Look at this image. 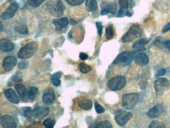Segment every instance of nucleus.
Instances as JSON below:
<instances>
[{"mask_svg":"<svg viewBox=\"0 0 170 128\" xmlns=\"http://www.w3.org/2000/svg\"><path fill=\"white\" fill-rule=\"evenodd\" d=\"M79 57H80L81 60L85 61V60H86V59L88 58V55L86 54H85V53H81V54H79Z\"/></svg>","mask_w":170,"mask_h":128,"instance_id":"obj_40","label":"nucleus"},{"mask_svg":"<svg viewBox=\"0 0 170 128\" xmlns=\"http://www.w3.org/2000/svg\"><path fill=\"white\" fill-rule=\"evenodd\" d=\"M78 68H79V70H80L81 72H82V73H84V74L90 72V71L92 70V68L90 67V65H85V64H84V63L80 64L79 66H78Z\"/></svg>","mask_w":170,"mask_h":128,"instance_id":"obj_29","label":"nucleus"},{"mask_svg":"<svg viewBox=\"0 0 170 128\" xmlns=\"http://www.w3.org/2000/svg\"><path fill=\"white\" fill-rule=\"evenodd\" d=\"M143 35V30L137 25H133L130 28L129 30L122 37V42L123 43H129L134 40L135 39L140 37Z\"/></svg>","mask_w":170,"mask_h":128,"instance_id":"obj_4","label":"nucleus"},{"mask_svg":"<svg viewBox=\"0 0 170 128\" xmlns=\"http://www.w3.org/2000/svg\"><path fill=\"white\" fill-rule=\"evenodd\" d=\"M166 73V69H164V68H161L160 70H158V72H157V73H156V76L157 77H158V76H163V75H165Z\"/></svg>","mask_w":170,"mask_h":128,"instance_id":"obj_39","label":"nucleus"},{"mask_svg":"<svg viewBox=\"0 0 170 128\" xmlns=\"http://www.w3.org/2000/svg\"><path fill=\"white\" fill-rule=\"evenodd\" d=\"M165 46H166L167 49H169L170 50V40H168V41H166V42H165Z\"/></svg>","mask_w":170,"mask_h":128,"instance_id":"obj_42","label":"nucleus"},{"mask_svg":"<svg viewBox=\"0 0 170 128\" xmlns=\"http://www.w3.org/2000/svg\"><path fill=\"white\" fill-rule=\"evenodd\" d=\"M119 6H120V9L119 11L117 14L118 17H122L128 14V8H129V2L128 0H119Z\"/></svg>","mask_w":170,"mask_h":128,"instance_id":"obj_18","label":"nucleus"},{"mask_svg":"<svg viewBox=\"0 0 170 128\" xmlns=\"http://www.w3.org/2000/svg\"><path fill=\"white\" fill-rule=\"evenodd\" d=\"M149 127L150 128H165L166 127V125L161 123L160 121H158V120H155L150 123V124L149 125Z\"/></svg>","mask_w":170,"mask_h":128,"instance_id":"obj_30","label":"nucleus"},{"mask_svg":"<svg viewBox=\"0 0 170 128\" xmlns=\"http://www.w3.org/2000/svg\"><path fill=\"white\" fill-rule=\"evenodd\" d=\"M31 112V108L30 107H24L20 109V113L21 115H23L24 116L29 117L30 114Z\"/></svg>","mask_w":170,"mask_h":128,"instance_id":"obj_32","label":"nucleus"},{"mask_svg":"<svg viewBox=\"0 0 170 128\" xmlns=\"http://www.w3.org/2000/svg\"><path fill=\"white\" fill-rule=\"evenodd\" d=\"M148 42H149V40L147 39H141L137 41V42L133 44L132 48L134 49H136V50H137V51L144 50V49H145L144 47H145V45L148 43Z\"/></svg>","mask_w":170,"mask_h":128,"instance_id":"obj_22","label":"nucleus"},{"mask_svg":"<svg viewBox=\"0 0 170 128\" xmlns=\"http://www.w3.org/2000/svg\"><path fill=\"white\" fill-rule=\"evenodd\" d=\"M38 49V44L35 42H31L27 43V45L23 47L18 51L17 57L19 58L25 60V59L31 58L34 54H35L36 50Z\"/></svg>","mask_w":170,"mask_h":128,"instance_id":"obj_1","label":"nucleus"},{"mask_svg":"<svg viewBox=\"0 0 170 128\" xmlns=\"http://www.w3.org/2000/svg\"><path fill=\"white\" fill-rule=\"evenodd\" d=\"M117 9H118V7H117L116 2H112V3H110L108 6H107L104 9H102L101 14V15H107L108 13L115 14L117 12Z\"/></svg>","mask_w":170,"mask_h":128,"instance_id":"obj_21","label":"nucleus"},{"mask_svg":"<svg viewBox=\"0 0 170 128\" xmlns=\"http://www.w3.org/2000/svg\"><path fill=\"white\" fill-rule=\"evenodd\" d=\"M15 89L17 90V93L18 94V96L21 100H25L26 97H27V89L23 84H17L15 86Z\"/></svg>","mask_w":170,"mask_h":128,"instance_id":"obj_20","label":"nucleus"},{"mask_svg":"<svg viewBox=\"0 0 170 128\" xmlns=\"http://www.w3.org/2000/svg\"><path fill=\"white\" fill-rule=\"evenodd\" d=\"M106 36L108 38H112L114 36V28L111 25H110L106 28Z\"/></svg>","mask_w":170,"mask_h":128,"instance_id":"obj_34","label":"nucleus"},{"mask_svg":"<svg viewBox=\"0 0 170 128\" xmlns=\"http://www.w3.org/2000/svg\"><path fill=\"white\" fill-rule=\"evenodd\" d=\"M126 79L124 76H119L110 79L108 82V87L111 90H120L125 87Z\"/></svg>","mask_w":170,"mask_h":128,"instance_id":"obj_6","label":"nucleus"},{"mask_svg":"<svg viewBox=\"0 0 170 128\" xmlns=\"http://www.w3.org/2000/svg\"><path fill=\"white\" fill-rule=\"evenodd\" d=\"M49 113V108L45 107H36L34 108L33 111H31L29 116V119H32L34 121H39L41 119H44Z\"/></svg>","mask_w":170,"mask_h":128,"instance_id":"obj_5","label":"nucleus"},{"mask_svg":"<svg viewBox=\"0 0 170 128\" xmlns=\"http://www.w3.org/2000/svg\"><path fill=\"white\" fill-rule=\"evenodd\" d=\"M170 87L169 81L165 78H159L155 82V89L158 95H163L166 90H167Z\"/></svg>","mask_w":170,"mask_h":128,"instance_id":"obj_9","label":"nucleus"},{"mask_svg":"<svg viewBox=\"0 0 170 128\" xmlns=\"http://www.w3.org/2000/svg\"><path fill=\"white\" fill-rule=\"evenodd\" d=\"M61 75H62V73L61 72H57L52 75L51 82L55 87H59V86L61 85V79H60V78H61Z\"/></svg>","mask_w":170,"mask_h":128,"instance_id":"obj_25","label":"nucleus"},{"mask_svg":"<svg viewBox=\"0 0 170 128\" xmlns=\"http://www.w3.org/2000/svg\"><path fill=\"white\" fill-rule=\"evenodd\" d=\"M85 7L88 11L93 12L97 9V3L96 0H85Z\"/></svg>","mask_w":170,"mask_h":128,"instance_id":"obj_24","label":"nucleus"},{"mask_svg":"<svg viewBox=\"0 0 170 128\" xmlns=\"http://www.w3.org/2000/svg\"><path fill=\"white\" fill-rule=\"evenodd\" d=\"M45 0H27V3L32 7H39Z\"/></svg>","mask_w":170,"mask_h":128,"instance_id":"obj_31","label":"nucleus"},{"mask_svg":"<svg viewBox=\"0 0 170 128\" xmlns=\"http://www.w3.org/2000/svg\"><path fill=\"white\" fill-rule=\"evenodd\" d=\"M55 98H56V96H55V93L53 90L49 89V90H46L44 94H43V101L46 105H51L55 101Z\"/></svg>","mask_w":170,"mask_h":128,"instance_id":"obj_14","label":"nucleus"},{"mask_svg":"<svg viewBox=\"0 0 170 128\" xmlns=\"http://www.w3.org/2000/svg\"><path fill=\"white\" fill-rule=\"evenodd\" d=\"M139 100V95L136 93H132V94H126L122 96V106L123 108L128 110H131L134 108L138 102Z\"/></svg>","mask_w":170,"mask_h":128,"instance_id":"obj_3","label":"nucleus"},{"mask_svg":"<svg viewBox=\"0 0 170 128\" xmlns=\"http://www.w3.org/2000/svg\"><path fill=\"white\" fill-rule=\"evenodd\" d=\"M0 48L3 52H10L14 49V44L7 39H2L0 41Z\"/></svg>","mask_w":170,"mask_h":128,"instance_id":"obj_17","label":"nucleus"},{"mask_svg":"<svg viewBox=\"0 0 170 128\" xmlns=\"http://www.w3.org/2000/svg\"><path fill=\"white\" fill-rule=\"evenodd\" d=\"M67 3L72 6V7H76V6H79V5L82 4L85 0H66Z\"/></svg>","mask_w":170,"mask_h":128,"instance_id":"obj_33","label":"nucleus"},{"mask_svg":"<svg viewBox=\"0 0 170 128\" xmlns=\"http://www.w3.org/2000/svg\"><path fill=\"white\" fill-rule=\"evenodd\" d=\"M137 53L136 52H124L122 54H119L116 59L114 61V65H121L122 67L130 65L132 60L134 59Z\"/></svg>","mask_w":170,"mask_h":128,"instance_id":"obj_2","label":"nucleus"},{"mask_svg":"<svg viewBox=\"0 0 170 128\" xmlns=\"http://www.w3.org/2000/svg\"><path fill=\"white\" fill-rule=\"evenodd\" d=\"M78 105L79 106V108H82L84 110H90L92 108L93 103L90 99H81L78 101Z\"/></svg>","mask_w":170,"mask_h":128,"instance_id":"obj_23","label":"nucleus"},{"mask_svg":"<svg viewBox=\"0 0 170 128\" xmlns=\"http://www.w3.org/2000/svg\"><path fill=\"white\" fill-rule=\"evenodd\" d=\"M95 109H96V112L98 113V114H101L103 112H105V109L103 108V106H101L98 102H96L95 103Z\"/></svg>","mask_w":170,"mask_h":128,"instance_id":"obj_36","label":"nucleus"},{"mask_svg":"<svg viewBox=\"0 0 170 128\" xmlns=\"http://www.w3.org/2000/svg\"><path fill=\"white\" fill-rule=\"evenodd\" d=\"M1 125L4 128H15L17 127V124L15 122V119L11 116L4 115L1 116L0 119Z\"/></svg>","mask_w":170,"mask_h":128,"instance_id":"obj_11","label":"nucleus"},{"mask_svg":"<svg viewBox=\"0 0 170 128\" xmlns=\"http://www.w3.org/2000/svg\"><path fill=\"white\" fill-rule=\"evenodd\" d=\"M170 30V23L167 24V25L163 28V29H162V33H166V32H169Z\"/></svg>","mask_w":170,"mask_h":128,"instance_id":"obj_41","label":"nucleus"},{"mask_svg":"<svg viewBox=\"0 0 170 128\" xmlns=\"http://www.w3.org/2000/svg\"><path fill=\"white\" fill-rule=\"evenodd\" d=\"M18 10V4L17 2H14L9 5V7L7 8L3 14H2V20H9L10 18L14 17V15L17 14Z\"/></svg>","mask_w":170,"mask_h":128,"instance_id":"obj_10","label":"nucleus"},{"mask_svg":"<svg viewBox=\"0 0 170 128\" xmlns=\"http://www.w3.org/2000/svg\"><path fill=\"white\" fill-rule=\"evenodd\" d=\"M53 24L56 27V29L57 31H61L62 29H64L68 25V19L67 17L59 18V19H55L53 20Z\"/></svg>","mask_w":170,"mask_h":128,"instance_id":"obj_16","label":"nucleus"},{"mask_svg":"<svg viewBox=\"0 0 170 128\" xmlns=\"http://www.w3.org/2000/svg\"><path fill=\"white\" fill-rule=\"evenodd\" d=\"M165 111H166L165 106L162 105H157L148 111V115L150 119H155L160 116Z\"/></svg>","mask_w":170,"mask_h":128,"instance_id":"obj_13","label":"nucleus"},{"mask_svg":"<svg viewBox=\"0 0 170 128\" xmlns=\"http://www.w3.org/2000/svg\"><path fill=\"white\" fill-rule=\"evenodd\" d=\"M43 124H44V125H45L46 127L53 128L54 127L55 122H54L52 119H45V120H44V122H43Z\"/></svg>","mask_w":170,"mask_h":128,"instance_id":"obj_35","label":"nucleus"},{"mask_svg":"<svg viewBox=\"0 0 170 128\" xmlns=\"http://www.w3.org/2000/svg\"><path fill=\"white\" fill-rule=\"evenodd\" d=\"M134 61L136 64L140 66H144V65H148L149 62V59L147 54L144 53H139V54H136L134 57Z\"/></svg>","mask_w":170,"mask_h":128,"instance_id":"obj_19","label":"nucleus"},{"mask_svg":"<svg viewBox=\"0 0 170 128\" xmlns=\"http://www.w3.org/2000/svg\"><path fill=\"white\" fill-rule=\"evenodd\" d=\"M65 7L61 0H56L48 6L49 13L55 17H61L63 15Z\"/></svg>","mask_w":170,"mask_h":128,"instance_id":"obj_7","label":"nucleus"},{"mask_svg":"<svg viewBox=\"0 0 170 128\" xmlns=\"http://www.w3.org/2000/svg\"><path fill=\"white\" fill-rule=\"evenodd\" d=\"M4 95L7 97V99L9 101H10L13 104L19 103V97H18L17 95L16 94V92L12 89H7L4 91Z\"/></svg>","mask_w":170,"mask_h":128,"instance_id":"obj_15","label":"nucleus"},{"mask_svg":"<svg viewBox=\"0 0 170 128\" xmlns=\"http://www.w3.org/2000/svg\"><path fill=\"white\" fill-rule=\"evenodd\" d=\"M17 57L15 56H8L3 60V63H2V66H3V69L6 72H9L10 70H12L17 65Z\"/></svg>","mask_w":170,"mask_h":128,"instance_id":"obj_12","label":"nucleus"},{"mask_svg":"<svg viewBox=\"0 0 170 128\" xmlns=\"http://www.w3.org/2000/svg\"><path fill=\"white\" fill-rule=\"evenodd\" d=\"M132 118V113L119 109L115 112V120L119 126L123 127Z\"/></svg>","mask_w":170,"mask_h":128,"instance_id":"obj_8","label":"nucleus"},{"mask_svg":"<svg viewBox=\"0 0 170 128\" xmlns=\"http://www.w3.org/2000/svg\"><path fill=\"white\" fill-rule=\"evenodd\" d=\"M15 31L18 33L22 34V35H27L28 33L27 26L25 24H17V25H16Z\"/></svg>","mask_w":170,"mask_h":128,"instance_id":"obj_26","label":"nucleus"},{"mask_svg":"<svg viewBox=\"0 0 170 128\" xmlns=\"http://www.w3.org/2000/svg\"><path fill=\"white\" fill-rule=\"evenodd\" d=\"M96 28H97V30H98V34L99 36H102V33H103V25L101 22H96Z\"/></svg>","mask_w":170,"mask_h":128,"instance_id":"obj_38","label":"nucleus"},{"mask_svg":"<svg viewBox=\"0 0 170 128\" xmlns=\"http://www.w3.org/2000/svg\"><path fill=\"white\" fill-rule=\"evenodd\" d=\"M27 67H28V62L27 61H22L18 64V68L20 69H25Z\"/></svg>","mask_w":170,"mask_h":128,"instance_id":"obj_37","label":"nucleus"},{"mask_svg":"<svg viewBox=\"0 0 170 128\" xmlns=\"http://www.w3.org/2000/svg\"><path fill=\"white\" fill-rule=\"evenodd\" d=\"M93 127L96 128H111L112 124L108 121H101L98 122L95 126H93Z\"/></svg>","mask_w":170,"mask_h":128,"instance_id":"obj_28","label":"nucleus"},{"mask_svg":"<svg viewBox=\"0 0 170 128\" xmlns=\"http://www.w3.org/2000/svg\"><path fill=\"white\" fill-rule=\"evenodd\" d=\"M38 95V88L35 87H31L30 88L28 91H27V97L31 100V101H33L35 100L37 95Z\"/></svg>","mask_w":170,"mask_h":128,"instance_id":"obj_27","label":"nucleus"}]
</instances>
